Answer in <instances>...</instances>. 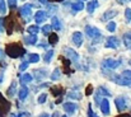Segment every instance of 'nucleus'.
I'll use <instances>...</instances> for the list:
<instances>
[{"label": "nucleus", "instance_id": "nucleus-1", "mask_svg": "<svg viewBox=\"0 0 131 117\" xmlns=\"http://www.w3.org/2000/svg\"><path fill=\"white\" fill-rule=\"evenodd\" d=\"M26 52L27 51L24 50V47L19 42H12V43L5 45V54L12 59H18L20 56H24Z\"/></svg>", "mask_w": 131, "mask_h": 117}, {"label": "nucleus", "instance_id": "nucleus-2", "mask_svg": "<svg viewBox=\"0 0 131 117\" xmlns=\"http://www.w3.org/2000/svg\"><path fill=\"white\" fill-rule=\"evenodd\" d=\"M10 108H12V103L0 92V117H6V115L10 112Z\"/></svg>", "mask_w": 131, "mask_h": 117}, {"label": "nucleus", "instance_id": "nucleus-3", "mask_svg": "<svg viewBox=\"0 0 131 117\" xmlns=\"http://www.w3.org/2000/svg\"><path fill=\"white\" fill-rule=\"evenodd\" d=\"M18 15L22 17V19L29 20V18H31V15H32V5H31V4H24L22 8H19Z\"/></svg>", "mask_w": 131, "mask_h": 117}, {"label": "nucleus", "instance_id": "nucleus-4", "mask_svg": "<svg viewBox=\"0 0 131 117\" xmlns=\"http://www.w3.org/2000/svg\"><path fill=\"white\" fill-rule=\"evenodd\" d=\"M121 65V60L118 59H104L103 61H102V69L103 68H107V69H111V70H113V69H117L118 66Z\"/></svg>", "mask_w": 131, "mask_h": 117}, {"label": "nucleus", "instance_id": "nucleus-5", "mask_svg": "<svg viewBox=\"0 0 131 117\" xmlns=\"http://www.w3.org/2000/svg\"><path fill=\"white\" fill-rule=\"evenodd\" d=\"M85 33H87V36L89 38L92 39H97L99 38V37H102V35H101V31L97 28V27H93V26H85Z\"/></svg>", "mask_w": 131, "mask_h": 117}, {"label": "nucleus", "instance_id": "nucleus-6", "mask_svg": "<svg viewBox=\"0 0 131 117\" xmlns=\"http://www.w3.org/2000/svg\"><path fill=\"white\" fill-rule=\"evenodd\" d=\"M18 24V22L14 20V15L10 14L9 17H5V31L8 35H12L14 31V26Z\"/></svg>", "mask_w": 131, "mask_h": 117}, {"label": "nucleus", "instance_id": "nucleus-7", "mask_svg": "<svg viewBox=\"0 0 131 117\" xmlns=\"http://www.w3.org/2000/svg\"><path fill=\"white\" fill-rule=\"evenodd\" d=\"M127 103H129V101H127V98L124 97V95L117 97V98L115 99V104H116V108H117L118 112L125 111V110L127 108Z\"/></svg>", "mask_w": 131, "mask_h": 117}, {"label": "nucleus", "instance_id": "nucleus-8", "mask_svg": "<svg viewBox=\"0 0 131 117\" xmlns=\"http://www.w3.org/2000/svg\"><path fill=\"white\" fill-rule=\"evenodd\" d=\"M118 46H120V39L117 38V37L110 36L108 38L106 39V43H104V47L106 48H113V50H116V48H118Z\"/></svg>", "mask_w": 131, "mask_h": 117}, {"label": "nucleus", "instance_id": "nucleus-9", "mask_svg": "<svg viewBox=\"0 0 131 117\" xmlns=\"http://www.w3.org/2000/svg\"><path fill=\"white\" fill-rule=\"evenodd\" d=\"M60 61H61V64H62V66H64V70H62V73H64V74H66V75H70L71 73H74V70L70 68L73 62H71L69 59L60 56Z\"/></svg>", "mask_w": 131, "mask_h": 117}, {"label": "nucleus", "instance_id": "nucleus-10", "mask_svg": "<svg viewBox=\"0 0 131 117\" xmlns=\"http://www.w3.org/2000/svg\"><path fill=\"white\" fill-rule=\"evenodd\" d=\"M64 51H65V55L69 57V60H70L71 62H78L79 55H78L77 51H74V50L70 48V47H64Z\"/></svg>", "mask_w": 131, "mask_h": 117}, {"label": "nucleus", "instance_id": "nucleus-11", "mask_svg": "<svg viewBox=\"0 0 131 117\" xmlns=\"http://www.w3.org/2000/svg\"><path fill=\"white\" fill-rule=\"evenodd\" d=\"M50 90H51V94L53 97H56V98L64 97V93H65V89H64L62 85H52Z\"/></svg>", "mask_w": 131, "mask_h": 117}, {"label": "nucleus", "instance_id": "nucleus-12", "mask_svg": "<svg viewBox=\"0 0 131 117\" xmlns=\"http://www.w3.org/2000/svg\"><path fill=\"white\" fill-rule=\"evenodd\" d=\"M62 108H64V111H65L66 113L73 115V113H75V111L78 110V106H77V103H73V102H65V103L62 104Z\"/></svg>", "mask_w": 131, "mask_h": 117}, {"label": "nucleus", "instance_id": "nucleus-13", "mask_svg": "<svg viewBox=\"0 0 131 117\" xmlns=\"http://www.w3.org/2000/svg\"><path fill=\"white\" fill-rule=\"evenodd\" d=\"M71 41H73V43H74L77 47H80V46L83 45V33L79 32V31L74 32L73 36H71Z\"/></svg>", "mask_w": 131, "mask_h": 117}, {"label": "nucleus", "instance_id": "nucleus-14", "mask_svg": "<svg viewBox=\"0 0 131 117\" xmlns=\"http://www.w3.org/2000/svg\"><path fill=\"white\" fill-rule=\"evenodd\" d=\"M118 14V12L117 10H115V9H110V10H107V12H104V14L102 15V22H107V20H112L116 15Z\"/></svg>", "mask_w": 131, "mask_h": 117}, {"label": "nucleus", "instance_id": "nucleus-15", "mask_svg": "<svg viewBox=\"0 0 131 117\" xmlns=\"http://www.w3.org/2000/svg\"><path fill=\"white\" fill-rule=\"evenodd\" d=\"M99 108H101V111H102V113H103L104 116H108V115H110L111 110H110V102H108L107 98H103V99H102V102H101V104H99Z\"/></svg>", "mask_w": 131, "mask_h": 117}, {"label": "nucleus", "instance_id": "nucleus-16", "mask_svg": "<svg viewBox=\"0 0 131 117\" xmlns=\"http://www.w3.org/2000/svg\"><path fill=\"white\" fill-rule=\"evenodd\" d=\"M32 73H33L32 77L36 79L37 81H41L42 79H45L46 77H47V73H46L45 69H36V70H33Z\"/></svg>", "mask_w": 131, "mask_h": 117}, {"label": "nucleus", "instance_id": "nucleus-17", "mask_svg": "<svg viewBox=\"0 0 131 117\" xmlns=\"http://www.w3.org/2000/svg\"><path fill=\"white\" fill-rule=\"evenodd\" d=\"M46 19H47V12H45V10H38V12H36V14H35V20H36L37 24H41V23L45 22Z\"/></svg>", "mask_w": 131, "mask_h": 117}, {"label": "nucleus", "instance_id": "nucleus-18", "mask_svg": "<svg viewBox=\"0 0 131 117\" xmlns=\"http://www.w3.org/2000/svg\"><path fill=\"white\" fill-rule=\"evenodd\" d=\"M28 94H29V89H28L26 85H22L20 89L18 90V97H19V99H20V101H24V99L28 97Z\"/></svg>", "mask_w": 131, "mask_h": 117}, {"label": "nucleus", "instance_id": "nucleus-19", "mask_svg": "<svg viewBox=\"0 0 131 117\" xmlns=\"http://www.w3.org/2000/svg\"><path fill=\"white\" fill-rule=\"evenodd\" d=\"M98 6H99L98 0H90V1L88 3V5H87V12L89 13V14H93V12H94Z\"/></svg>", "mask_w": 131, "mask_h": 117}, {"label": "nucleus", "instance_id": "nucleus-20", "mask_svg": "<svg viewBox=\"0 0 131 117\" xmlns=\"http://www.w3.org/2000/svg\"><path fill=\"white\" fill-rule=\"evenodd\" d=\"M17 93V81H12V84L9 85V88L6 89V95L8 97H14Z\"/></svg>", "mask_w": 131, "mask_h": 117}, {"label": "nucleus", "instance_id": "nucleus-21", "mask_svg": "<svg viewBox=\"0 0 131 117\" xmlns=\"http://www.w3.org/2000/svg\"><path fill=\"white\" fill-rule=\"evenodd\" d=\"M32 79H33L32 74L26 73V74H23V75H20V77H19V81H20V84H22V85H26L27 83H31V81H32Z\"/></svg>", "mask_w": 131, "mask_h": 117}, {"label": "nucleus", "instance_id": "nucleus-22", "mask_svg": "<svg viewBox=\"0 0 131 117\" xmlns=\"http://www.w3.org/2000/svg\"><path fill=\"white\" fill-rule=\"evenodd\" d=\"M68 97H69L70 99H73V101H74V99H75V101H80L83 95H82V93H80L79 90L74 89V90H71L70 93H68Z\"/></svg>", "mask_w": 131, "mask_h": 117}, {"label": "nucleus", "instance_id": "nucleus-23", "mask_svg": "<svg viewBox=\"0 0 131 117\" xmlns=\"http://www.w3.org/2000/svg\"><path fill=\"white\" fill-rule=\"evenodd\" d=\"M94 94H97V95H99V97H102V98H103V97H110V95H111V93H110L104 87H98V88H97V92H95Z\"/></svg>", "mask_w": 131, "mask_h": 117}, {"label": "nucleus", "instance_id": "nucleus-24", "mask_svg": "<svg viewBox=\"0 0 131 117\" xmlns=\"http://www.w3.org/2000/svg\"><path fill=\"white\" fill-rule=\"evenodd\" d=\"M51 26H52V28L55 29V31H60L61 29V22H60V19L57 18V17H52L51 18Z\"/></svg>", "mask_w": 131, "mask_h": 117}, {"label": "nucleus", "instance_id": "nucleus-25", "mask_svg": "<svg viewBox=\"0 0 131 117\" xmlns=\"http://www.w3.org/2000/svg\"><path fill=\"white\" fill-rule=\"evenodd\" d=\"M23 41H24V43H26V45H31V46H33V45H36V43H37L38 38H37V36H31V35H29V36L24 37Z\"/></svg>", "mask_w": 131, "mask_h": 117}, {"label": "nucleus", "instance_id": "nucleus-26", "mask_svg": "<svg viewBox=\"0 0 131 117\" xmlns=\"http://www.w3.org/2000/svg\"><path fill=\"white\" fill-rule=\"evenodd\" d=\"M122 41H124V45L131 50V32H126L122 36Z\"/></svg>", "mask_w": 131, "mask_h": 117}, {"label": "nucleus", "instance_id": "nucleus-27", "mask_svg": "<svg viewBox=\"0 0 131 117\" xmlns=\"http://www.w3.org/2000/svg\"><path fill=\"white\" fill-rule=\"evenodd\" d=\"M57 42H59V36H57L55 32H52V33L48 36V45H51V46H55Z\"/></svg>", "mask_w": 131, "mask_h": 117}, {"label": "nucleus", "instance_id": "nucleus-28", "mask_svg": "<svg viewBox=\"0 0 131 117\" xmlns=\"http://www.w3.org/2000/svg\"><path fill=\"white\" fill-rule=\"evenodd\" d=\"M83 8H84V3L83 1H77V3L71 4V9L74 12H80V10H83Z\"/></svg>", "mask_w": 131, "mask_h": 117}, {"label": "nucleus", "instance_id": "nucleus-29", "mask_svg": "<svg viewBox=\"0 0 131 117\" xmlns=\"http://www.w3.org/2000/svg\"><path fill=\"white\" fill-rule=\"evenodd\" d=\"M27 32H28L31 36H37V33L41 32V29H40L38 26H29L28 29H27Z\"/></svg>", "mask_w": 131, "mask_h": 117}, {"label": "nucleus", "instance_id": "nucleus-30", "mask_svg": "<svg viewBox=\"0 0 131 117\" xmlns=\"http://www.w3.org/2000/svg\"><path fill=\"white\" fill-rule=\"evenodd\" d=\"M60 77H61V70H60L59 68H55V70H53V71H52V74L50 75L51 80H59Z\"/></svg>", "mask_w": 131, "mask_h": 117}, {"label": "nucleus", "instance_id": "nucleus-31", "mask_svg": "<svg viewBox=\"0 0 131 117\" xmlns=\"http://www.w3.org/2000/svg\"><path fill=\"white\" fill-rule=\"evenodd\" d=\"M41 32L43 33L45 36H50L51 32H52V26H51V24H45V26H42Z\"/></svg>", "mask_w": 131, "mask_h": 117}, {"label": "nucleus", "instance_id": "nucleus-32", "mask_svg": "<svg viewBox=\"0 0 131 117\" xmlns=\"http://www.w3.org/2000/svg\"><path fill=\"white\" fill-rule=\"evenodd\" d=\"M38 61H40V55H37V54H29L28 55V62L36 64Z\"/></svg>", "mask_w": 131, "mask_h": 117}, {"label": "nucleus", "instance_id": "nucleus-33", "mask_svg": "<svg viewBox=\"0 0 131 117\" xmlns=\"http://www.w3.org/2000/svg\"><path fill=\"white\" fill-rule=\"evenodd\" d=\"M52 56H53V50H48V51L45 54L43 61L45 62H50V61H51V59H52Z\"/></svg>", "mask_w": 131, "mask_h": 117}, {"label": "nucleus", "instance_id": "nucleus-34", "mask_svg": "<svg viewBox=\"0 0 131 117\" xmlns=\"http://www.w3.org/2000/svg\"><path fill=\"white\" fill-rule=\"evenodd\" d=\"M46 101H47V93H41V94L38 95V98H37V103L43 104Z\"/></svg>", "mask_w": 131, "mask_h": 117}, {"label": "nucleus", "instance_id": "nucleus-35", "mask_svg": "<svg viewBox=\"0 0 131 117\" xmlns=\"http://www.w3.org/2000/svg\"><path fill=\"white\" fill-rule=\"evenodd\" d=\"M116 22H110L108 24H107V31L108 32H115L116 31Z\"/></svg>", "mask_w": 131, "mask_h": 117}, {"label": "nucleus", "instance_id": "nucleus-36", "mask_svg": "<svg viewBox=\"0 0 131 117\" xmlns=\"http://www.w3.org/2000/svg\"><path fill=\"white\" fill-rule=\"evenodd\" d=\"M121 77L124 79H126V80H130L131 81V70H124L122 74H121Z\"/></svg>", "mask_w": 131, "mask_h": 117}, {"label": "nucleus", "instance_id": "nucleus-37", "mask_svg": "<svg viewBox=\"0 0 131 117\" xmlns=\"http://www.w3.org/2000/svg\"><path fill=\"white\" fill-rule=\"evenodd\" d=\"M125 19H126L127 23L131 22V9L130 8H126V9H125Z\"/></svg>", "mask_w": 131, "mask_h": 117}, {"label": "nucleus", "instance_id": "nucleus-38", "mask_svg": "<svg viewBox=\"0 0 131 117\" xmlns=\"http://www.w3.org/2000/svg\"><path fill=\"white\" fill-rule=\"evenodd\" d=\"M88 117H98L97 116V113L93 111V108H92V103H89V106H88Z\"/></svg>", "mask_w": 131, "mask_h": 117}, {"label": "nucleus", "instance_id": "nucleus-39", "mask_svg": "<svg viewBox=\"0 0 131 117\" xmlns=\"http://www.w3.org/2000/svg\"><path fill=\"white\" fill-rule=\"evenodd\" d=\"M0 13L1 14H5L6 13V4L4 0H0Z\"/></svg>", "mask_w": 131, "mask_h": 117}, {"label": "nucleus", "instance_id": "nucleus-40", "mask_svg": "<svg viewBox=\"0 0 131 117\" xmlns=\"http://www.w3.org/2000/svg\"><path fill=\"white\" fill-rule=\"evenodd\" d=\"M85 95H92L93 94V85L92 84H88L87 87H85Z\"/></svg>", "mask_w": 131, "mask_h": 117}, {"label": "nucleus", "instance_id": "nucleus-41", "mask_svg": "<svg viewBox=\"0 0 131 117\" xmlns=\"http://www.w3.org/2000/svg\"><path fill=\"white\" fill-rule=\"evenodd\" d=\"M28 65H29V62H28V61H23V62L19 65V71H24V70L28 68Z\"/></svg>", "mask_w": 131, "mask_h": 117}, {"label": "nucleus", "instance_id": "nucleus-42", "mask_svg": "<svg viewBox=\"0 0 131 117\" xmlns=\"http://www.w3.org/2000/svg\"><path fill=\"white\" fill-rule=\"evenodd\" d=\"M8 5L10 9H15L17 8V0H8Z\"/></svg>", "mask_w": 131, "mask_h": 117}, {"label": "nucleus", "instance_id": "nucleus-43", "mask_svg": "<svg viewBox=\"0 0 131 117\" xmlns=\"http://www.w3.org/2000/svg\"><path fill=\"white\" fill-rule=\"evenodd\" d=\"M0 31H5V18H0Z\"/></svg>", "mask_w": 131, "mask_h": 117}, {"label": "nucleus", "instance_id": "nucleus-44", "mask_svg": "<svg viewBox=\"0 0 131 117\" xmlns=\"http://www.w3.org/2000/svg\"><path fill=\"white\" fill-rule=\"evenodd\" d=\"M47 9H48V10H55V12H56V10H57V6H56V5H51V4H47Z\"/></svg>", "mask_w": 131, "mask_h": 117}, {"label": "nucleus", "instance_id": "nucleus-45", "mask_svg": "<svg viewBox=\"0 0 131 117\" xmlns=\"http://www.w3.org/2000/svg\"><path fill=\"white\" fill-rule=\"evenodd\" d=\"M62 102V97H59V98H56V102H55V104H60Z\"/></svg>", "mask_w": 131, "mask_h": 117}, {"label": "nucleus", "instance_id": "nucleus-46", "mask_svg": "<svg viewBox=\"0 0 131 117\" xmlns=\"http://www.w3.org/2000/svg\"><path fill=\"white\" fill-rule=\"evenodd\" d=\"M127 1H131V0H117V3H118V4H121V5H124V4H126Z\"/></svg>", "mask_w": 131, "mask_h": 117}, {"label": "nucleus", "instance_id": "nucleus-47", "mask_svg": "<svg viewBox=\"0 0 131 117\" xmlns=\"http://www.w3.org/2000/svg\"><path fill=\"white\" fill-rule=\"evenodd\" d=\"M116 117H131L130 113H121V115H118V116H116Z\"/></svg>", "mask_w": 131, "mask_h": 117}, {"label": "nucleus", "instance_id": "nucleus-48", "mask_svg": "<svg viewBox=\"0 0 131 117\" xmlns=\"http://www.w3.org/2000/svg\"><path fill=\"white\" fill-rule=\"evenodd\" d=\"M40 4H43V5H47L48 4V0H38Z\"/></svg>", "mask_w": 131, "mask_h": 117}, {"label": "nucleus", "instance_id": "nucleus-49", "mask_svg": "<svg viewBox=\"0 0 131 117\" xmlns=\"http://www.w3.org/2000/svg\"><path fill=\"white\" fill-rule=\"evenodd\" d=\"M46 46H47V43H40L38 45V47H42V48H46Z\"/></svg>", "mask_w": 131, "mask_h": 117}, {"label": "nucleus", "instance_id": "nucleus-50", "mask_svg": "<svg viewBox=\"0 0 131 117\" xmlns=\"http://www.w3.org/2000/svg\"><path fill=\"white\" fill-rule=\"evenodd\" d=\"M52 117H60V116H59V112H55V113L52 115Z\"/></svg>", "mask_w": 131, "mask_h": 117}, {"label": "nucleus", "instance_id": "nucleus-51", "mask_svg": "<svg viewBox=\"0 0 131 117\" xmlns=\"http://www.w3.org/2000/svg\"><path fill=\"white\" fill-rule=\"evenodd\" d=\"M3 78H4V75H3V73L0 74V84H1V81H3Z\"/></svg>", "mask_w": 131, "mask_h": 117}, {"label": "nucleus", "instance_id": "nucleus-52", "mask_svg": "<svg viewBox=\"0 0 131 117\" xmlns=\"http://www.w3.org/2000/svg\"><path fill=\"white\" fill-rule=\"evenodd\" d=\"M40 117H50V116H48L47 113H42V115H41V116H40Z\"/></svg>", "mask_w": 131, "mask_h": 117}, {"label": "nucleus", "instance_id": "nucleus-53", "mask_svg": "<svg viewBox=\"0 0 131 117\" xmlns=\"http://www.w3.org/2000/svg\"><path fill=\"white\" fill-rule=\"evenodd\" d=\"M55 1H57V3H60V1H64V0H55Z\"/></svg>", "mask_w": 131, "mask_h": 117}, {"label": "nucleus", "instance_id": "nucleus-54", "mask_svg": "<svg viewBox=\"0 0 131 117\" xmlns=\"http://www.w3.org/2000/svg\"><path fill=\"white\" fill-rule=\"evenodd\" d=\"M48 1H51V3H53V1H55V0H48Z\"/></svg>", "mask_w": 131, "mask_h": 117}, {"label": "nucleus", "instance_id": "nucleus-55", "mask_svg": "<svg viewBox=\"0 0 131 117\" xmlns=\"http://www.w3.org/2000/svg\"><path fill=\"white\" fill-rule=\"evenodd\" d=\"M129 64H130V66H131V59H130V61H129Z\"/></svg>", "mask_w": 131, "mask_h": 117}, {"label": "nucleus", "instance_id": "nucleus-56", "mask_svg": "<svg viewBox=\"0 0 131 117\" xmlns=\"http://www.w3.org/2000/svg\"><path fill=\"white\" fill-rule=\"evenodd\" d=\"M60 117H68V116H65V115H62V116H60Z\"/></svg>", "mask_w": 131, "mask_h": 117}, {"label": "nucleus", "instance_id": "nucleus-57", "mask_svg": "<svg viewBox=\"0 0 131 117\" xmlns=\"http://www.w3.org/2000/svg\"><path fill=\"white\" fill-rule=\"evenodd\" d=\"M80 1H85V0H80Z\"/></svg>", "mask_w": 131, "mask_h": 117}, {"label": "nucleus", "instance_id": "nucleus-58", "mask_svg": "<svg viewBox=\"0 0 131 117\" xmlns=\"http://www.w3.org/2000/svg\"><path fill=\"white\" fill-rule=\"evenodd\" d=\"M0 52H1V51H0Z\"/></svg>", "mask_w": 131, "mask_h": 117}]
</instances>
